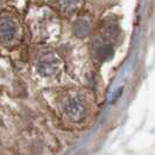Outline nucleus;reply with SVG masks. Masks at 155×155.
I'll list each match as a JSON object with an SVG mask.
<instances>
[{"label":"nucleus","mask_w":155,"mask_h":155,"mask_svg":"<svg viewBox=\"0 0 155 155\" xmlns=\"http://www.w3.org/2000/svg\"><path fill=\"white\" fill-rule=\"evenodd\" d=\"M63 111H64V114L68 117L70 120L77 121L84 116L85 106H84L83 101L79 97L71 96L69 98H67L65 101H64Z\"/></svg>","instance_id":"obj_1"},{"label":"nucleus","mask_w":155,"mask_h":155,"mask_svg":"<svg viewBox=\"0 0 155 155\" xmlns=\"http://www.w3.org/2000/svg\"><path fill=\"white\" fill-rule=\"evenodd\" d=\"M16 28L15 21L7 15L0 18V45L7 46L12 43L16 38Z\"/></svg>","instance_id":"obj_2"},{"label":"nucleus","mask_w":155,"mask_h":155,"mask_svg":"<svg viewBox=\"0 0 155 155\" xmlns=\"http://www.w3.org/2000/svg\"><path fill=\"white\" fill-rule=\"evenodd\" d=\"M60 61L54 55H47L41 58L36 65L38 72L42 76H51L56 70L58 69Z\"/></svg>","instance_id":"obj_3"},{"label":"nucleus","mask_w":155,"mask_h":155,"mask_svg":"<svg viewBox=\"0 0 155 155\" xmlns=\"http://www.w3.org/2000/svg\"><path fill=\"white\" fill-rule=\"evenodd\" d=\"M56 1L61 11L69 14V13H74L77 9L81 0H56Z\"/></svg>","instance_id":"obj_4"},{"label":"nucleus","mask_w":155,"mask_h":155,"mask_svg":"<svg viewBox=\"0 0 155 155\" xmlns=\"http://www.w3.org/2000/svg\"><path fill=\"white\" fill-rule=\"evenodd\" d=\"M89 29H90V23L85 19H79L74 25V33L76 36H79V38L85 36L89 33Z\"/></svg>","instance_id":"obj_5"},{"label":"nucleus","mask_w":155,"mask_h":155,"mask_svg":"<svg viewBox=\"0 0 155 155\" xmlns=\"http://www.w3.org/2000/svg\"><path fill=\"white\" fill-rule=\"evenodd\" d=\"M97 58L99 61H106L113 55V48L110 45H101L98 49H97Z\"/></svg>","instance_id":"obj_6"}]
</instances>
